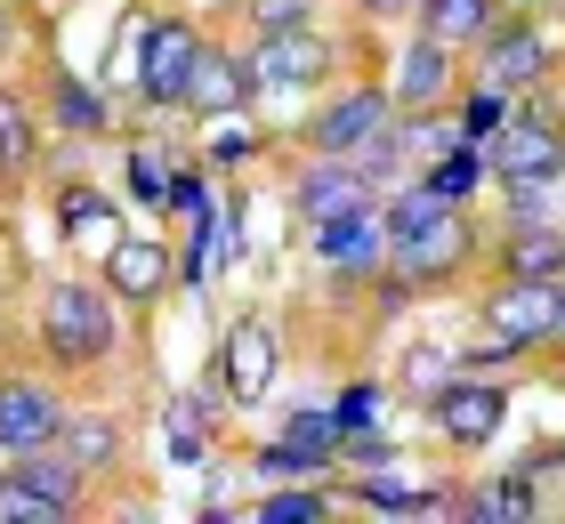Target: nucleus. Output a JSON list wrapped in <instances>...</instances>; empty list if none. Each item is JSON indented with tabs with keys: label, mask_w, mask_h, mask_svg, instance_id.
Wrapping results in <instances>:
<instances>
[{
	"label": "nucleus",
	"mask_w": 565,
	"mask_h": 524,
	"mask_svg": "<svg viewBox=\"0 0 565 524\" xmlns=\"http://www.w3.org/2000/svg\"><path fill=\"white\" fill-rule=\"evenodd\" d=\"M121 299L106 282H49L41 291V347L57 372H89V363H106L121 347Z\"/></svg>",
	"instance_id": "1"
},
{
	"label": "nucleus",
	"mask_w": 565,
	"mask_h": 524,
	"mask_svg": "<svg viewBox=\"0 0 565 524\" xmlns=\"http://www.w3.org/2000/svg\"><path fill=\"white\" fill-rule=\"evenodd\" d=\"M73 509H82V468L57 443L9 452V468H0V524H65Z\"/></svg>",
	"instance_id": "2"
},
{
	"label": "nucleus",
	"mask_w": 565,
	"mask_h": 524,
	"mask_svg": "<svg viewBox=\"0 0 565 524\" xmlns=\"http://www.w3.org/2000/svg\"><path fill=\"white\" fill-rule=\"evenodd\" d=\"M194 57H202V33H194L186 17H153V24H138L130 65H138V97L153 105V114L186 97V82H194Z\"/></svg>",
	"instance_id": "3"
},
{
	"label": "nucleus",
	"mask_w": 565,
	"mask_h": 524,
	"mask_svg": "<svg viewBox=\"0 0 565 524\" xmlns=\"http://www.w3.org/2000/svg\"><path fill=\"white\" fill-rule=\"evenodd\" d=\"M275 372H282V339H275V323H267V314H235V331L218 339V404H235V411L267 404Z\"/></svg>",
	"instance_id": "4"
},
{
	"label": "nucleus",
	"mask_w": 565,
	"mask_h": 524,
	"mask_svg": "<svg viewBox=\"0 0 565 524\" xmlns=\"http://www.w3.org/2000/svg\"><path fill=\"white\" fill-rule=\"evenodd\" d=\"M428 419H436V436L452 443V452H484L501 428H509V387L501 379H445L428 396Z\"/></svg>",
	"instance_id": "5"
},
{
	"label": "nucleus",
	"mask_w": 565,
	"mask_h": 524,
	"mask_svg": "<svg viewBox=\"0 0 565 524\" xmlns=\"http://www.w3.org/2000/svg\"><path fill=\"white\" fill-rule=\"evenodd\" d=\"M477 82L518 97V89H542L550 82V33L533 17H509V24H484L477 33Z\"/></svg>",
	"instance_id": "6"
},
{
	"label": "nucleus",
	"mask_w": 565,
	"mask_h": 524,
	"mask_svg": "<svg viewBox=\"0 0 565 524\" xmlns=\"http://www.w3.org/2000/svg\"><path fill=\"white\" fill-rule=\"evenodd\" d=\"M469 250H477V226L460 218V202H436L428 218L388 250V267H396V275H413V282H445V275L469 267Z\"/></svg>",
	"instance_id": "7"
},
{
	"label": "nucleus",
	"mask_w": 565,
	"mask_h": 524,
	"mask_svg": "<svg viewBox=\"0 0 565 524\" xmlns=\"http://www.w3.org/2000/svg\"><path fill=\"white\" fill-rule=\"evenodd\" d=\"M477 153H484V178H493V186H525V178H557L565 170L557 121H533V114H509Z\"/></svg>",
	"instance_id": "8"
},
{
	"label": "nucleus",
	"mask_w": 565,
	"mask_h": 524,
	"mask_svg": "<svg viewBox=\"0 0 565 524\" xmlns=\"http://www.w3.org/2000/svg\"><path fill=\"white\" fill-rule=\"evenodd\" d=\"M388 121H396V97L388 89H340L323 105V114H307V153H364L388 138Z\"/></svg>",
	"instance_id": "9"
},
{
	"label": "nucleus",
	"mask_w": 565,
	"mask_h": 524,
	"mask_svg": "<svg viewBox=\"0 0 565 524\" xmlns=\"http://www.w3.org/2000/svg\"><path fill=\"white\" fill-rule=\"evenodd\" d=\"M331 49L323 33H307V24H291V33H259V49H250V89H316L323 73H331Z\"/></svg>",
	"instance_id": "10"
},
{
	"label": "nucleus",
	"mask_w": 565,
	"mask_h": 524,
	"mask_svg": "<svg viewBox=\"0 0 565 524\" xmlns=\"http://www.w3.org/2000/svg\"><path fill=\"white\" fill-rule=\"evenodd\" d=\"M557 307H565V282H525V275H501V291L484 299V331L518 339V347H542V339H557Z\"/></svg>",
	"instance_id": "11"
},
{
	"label": "nucleus",
	"mask_w": 565,
	"mask_h": 524,
	"mask_svg": "<svg viewBox=\"0 0 565 524\" xmlns=\"http://www.w3.org/2000/svg\"><path fill=\"white\" fill-rule=\"evenodd\" d=\"M364 202H380V178L364 162H348V153H323L316 170H299V194H291V210H299L307 226L348 218V210H364Z\"/></svg>",
	"instance_id": "12"
},
{
	"label": "nucleus",
	"mask_w": 565,
	"mask_h": 524,
	"mask_svg": "<svg viewBox=\"0 0 565 524\" xmlns=\"http://www.w3.org/2000/svg\"><path fill=\"white\" fill-rule=\"evenodd\" d=\"M316 258L331 275H380L388 267V226H380V202H364V210H348V218H323L316 226Z\"/></svg>",
	"instance_id": "13"
},
{
	"label": "nucleus",
	"mask_w": 565,
	"mask_h": 524,
	"mask_svg": "<svg viewBox=\"0 0 565 524\" xmlns=\"http://www.w3.org/2000/svg\"><path fill=\"white\" fill-rule=\"evenodd\" d=\"M65 428V396L41 379H0V452H41Z\"/></svg>",
	"instance_id": "14"
},
{
	"label": "nucleus",
	"mask_w": 565,
	"mask_h": 524,
	"mask_svg": "<svg viewBox=\"0 0 565 524\" xmlns=\"http://www.w3.org/2000/svg\"><path fill=\"white\" fill-rule=\"evenodd\" d=\"M340 460V419L331 411H299L291 428H282L275 443H259V477H323V468Z\"/></svg>",
	"instance_id": "15"
},
{
	"label": "nucleus",
	"mask_w": 565,
	"mask_h": 524,
	"mask_svg": "<svg viewBox=\"0 0 565 524\" xmlns=\"http://www.w3.org/2000/svg\"><path fill=\"white\" fill-rule=\"evenodd\" d=\"M106 291L121 307H146L170 291V243L162 234H121V243L106 250Z\"/></svg>",
	"instance_id": "16"
},
{
	"label": "nucleus",
	"mask_w": 565,
	"mask_h": 524,
	"mask_svg": "<svg viewBox=\"0 0 565 524\" xmlns=\"http://www.w3.org/2000/svg\"><path fill=\"white\" fill-rule=\"evenodd\" d=\"M186 105L194 121H226V114H243L250 105V65L235 57V49H211L202 41V57H194V82H186Z\"/></svg>",
	"instance_id": "17"
},
{
	"label": "nucleus",
	"mask_w": 565,
	"mask_h": 524,
	"mask_svg": "<svg viewBox=\"0 0 565 524\" xmlns=\"http://www.w3.org/2000/svg\"><path fill=\"white\" fill-rule=\"evenodd\" d=\"M57 234L73 250H89V258H106L121 234V210H114V194H97V186H82V178H73V186H57Z\"/></svg>",
	"instance_id": "18"
},
{
	"label": "nucleus",
	"mask_w": 565,
	"mask_h": 524,
	"mask_svg": "<svg viewBox=\"0 0 565 524\" xmlns=\"http://www.w3.org/2000/svg\"><path fill=\"white\" fill-rule=\"evenodd\" d=\"M452 57H460V49H445V41H413V49H404V65H396V114H420V105H445L452 97Z\"/></svg>",
	"instance_id": "19"
},
{
	"label": "nucleus",
	"mask_w": 565,
	"mask_h": 524,
	"mask_svg": "<svg viewBox=\"0 0 565 524\" xmlns=\"http://www.w3.org/2000/svg\"><path fill=\"white\" fill-rule=\"evenodd\" d=\"M49 121L65 129V138H106L114 129V97L82 82V73H49Z\"/></svg>",
	"instance_id": "20"
},
{
	"label": "nucleus",
	"mask_w": 565,
	"mask_h": 524,
	"mask_svg": "<svg viewBox=\"0 0 565 524\" xmlns=\"http://www.w3.org/2000/svg\"><path fill=\"white\" fill-rule=\"evenodd\" d=\"M501 275H525V282H565V226H518L501 243Z\"/></svg>",
	"instance_id": "21"
},
{
	"label": "nucleus",
	"mask_w": 565,
	"mask_h": 524,
	"mask_svg": "<svg viewBox=\"0 0 565 524\" xmlns=\"http://www.w3.org/2000/svg\"><path fill=\"white\" fill-rule=\"evenodd\" d=\"M57 452L82 468H114L121 460V419H106V411H65V428H57Z\"/></svg>",
	"instance_id": "22"
},
{
	"label": "nucleus",
	"mask_w": 565,
	"mask_h": 524,
	"mask_svg": "<svg viewBox=\"0 0 565 524\" xmlns=\"http://www.w3.org/2000/svg\"><path fill=\"white\" fill-rule=\"evenodd\" d=\"M460 516H477V524H525V516H542V492H533V477L518 468V477L477 484L469 501H460Z\"/></svg>",
	"instance_id": "23"
},
{
	"label": "nucleus",
	"mask_w": 565,
	"mask_h": 524,
	"mask_svg": "<svg viewBox=\"0 0 565 524\" xmlns=\"http://www.w3.org/2000/svg\"><path fill=\"white\" fill-rule=\"evenodd\" d=\"M420 33L445 41V49H477V33L493 24V0H420Z\"/></svg>",
	"instance_id": "24"
},
{
	"label": "nucleus",
	"mask_w": 565,
	"mask_h": 524,
	"mask_svg": "<svg viewBox=\"0 0 565 524\" xmlns=\"http://www.w3.org/2000/svg\"><path fill=\"white\" fill-rule=\"evenodd\" d=\"M355 501H364L372 516H445L452 509V492H413V484H396L388 468H364V492H355Z\"/></svg>",
	"instance_id": "25"
},
{
	"label": "nucleus",
	"mask_w": 565,
	"mask_h": 524,
	"mask_svg": "<svg viewBox=\"0 0 565 524\" xmlns=\"http://www.w3.org/2000/svg\"><path fill=\"white\" fill-rule=\"evenodd\" d=\"M41 153V114L17 89H0V178H24Z\"/></svg>",
	"instance_id": "26"
},
{
	"label": "nucleus",
	"mask_w": 565,
	"mask_h": 524,
	"mask_svg": "<svg viewBox=\"0 0 565 524\" xmlns=\"http://www.w3.org/2000/svg\"><path fill=\"white\" fill-rule=\"evenodd\" d=\"M420 186H428L436 202H469V194L484 186V153H477L469 138H452V146L428 162V178H420Z\"/></svg>",
	"instance_id": "27"
},
{
	"label": "nucleus",
	"mask_w": 565,
	"mask_h": 524,
	"mask_svg": "<svg viewBox=\"0 0 565 524\" xmlns=\"http://www.w3.org/2000/svg\"><path fill=\"white\" fill-rule=\"evenodd\" d=\"M259 524H323L331 516V492L316 484V477H299V484H282V492H267L259 509H250Z\"/></svg>",
	"instance_id": "28"
},
{
	"label": "nucleus",
	"mask_w": 565,
	"mask_h": 524,
	"mask_svg": "<svg viewBox=\"0 0 565 524\" xmlns=\"http://www.w3.org/2000/svg\"><path fill=\"white\" fill-rule=\"evenodd\" d=\"M202 428H211V404H202V396H178V404L162 411V452H170L178 468H194V460H202Z\"/></svg>",
	"instance_id": "29"
},
{
	"label": "nucleus",
	"mask_w": 565,
	"mask_h": 524,
	"mask_svg": "<svg viewBox=\"0 0 565 524\" xmlns=\"http://www.w3.org/2000/svg\"><path fill=\"white\" fill-rule=\"evenodd\" d=\"M460 372V355L452 347H413V355H404V396H413V404H428L436 396V387H445Z\"/></svg>",
	"instance_id": "30"
},
{
	"label": "nucleus",
	"mask_w": 565,
	"mask_h": 524,
	"mask_svg": "<svg viewBox=\"0 0 565 524\" xmlns=\"http://www.w3.org/2000/svg\"><path fill=\"white\" fill-rule=\"evenodd\" d=\"M509 114H518V105H509L501 89H484V82H477L469 97H460V138H469V146H484V138H493V129H501Z\"/></svg>",
	"instance_id": "31"
},
{
	"label": "nucleus",
	"mask_w": 565,
	"mask_h": 524,
	"mask_svg": "<svg viewBox=\"0 0 565 524\" xmlns=\"http://www.w3.org/2000/svg\"><path fill=\"white\" fill-rule=\"evenodd\" d=\"M170 178H178V162H170L162 146H130V194H138V202H153V210H162Z\"/></svg>",
	"instance_id": "32"
},
{
	"label": "nucleus",
	"mask_w": 565,
	"mask_h": 524,
	"mask_svg": "<svg viewBox=\"0 0 565 524\" xmlns=\"http://www.w3.org/2000/svg\"><path fill=\"white\" fill-rule=\"evenodd\" d=\"M557 218V178H525L509 186V226H550Z\"/></svg>",
	"instance_id": "33"
},
{
	"label": "nucleus",
	"mask_w": 565,
	"mask_h": 524,
	"mask_svg": "<svg viewBox=\"0 0 565 524\" xmlns=\"http://www.w3.org/2000/svg\"><path fill=\"white\" fill-rule=\"evenodd\" d=\"M518 355H525L518 339L484 331V347H469V355H460V372H477V379H501V372H509V363H518Z\"/></svg>",
	"instance_id": "34"
},
{
	"label": "nucleus",
	"mask_w": 565,
	"mask_h": 524,
	"mask_svg": "<svg viewBox=\"0 0 565 524\" xmlns=\"http://www.w3.org/2000/svg\"><path fill=\"white\" fill-rule=\"evenodd\" d=\"M250 153H259V129L250 121H235V114L211 121V162H250Z\"/></svg>",
	"instance_id": "35"
},
{
	"label": "nucleus",
	"mask_w": 565,
	"mask_h": 524,
	"mask_svg": "<svg viewBox=\"0 0 565 524\" xmlns=\"http://www.w3.org/2000/svg\"><path fill=\"white\" fill-rule=\"evenodd\" d=\"M380 404H388V396H380V387H372V379H355V387H348V396H340V404H331V419H340V436H348V428H372V419H380Z\"/></svg>",
	"instance_id": "36"
},
{
	"label": "nucleus",
	"mask_w": 565,
	"mask_h": 524,
	"mask_svg": "<svg viewBox=\"0 0 565 524\" xmlns=\"http://www.w3.org/2000/svg\"><path fill=\"white\" fill-rule=\"evenodd\" d=\"M340 460H348V468H388V460H396V443H388V436H372V428H348V436H340Z\"/></svg>",
	"instance_id": "37"
},
{
	"label": "nucleus",
	"mask_w": 565,
	"mask_h": 524,
	"mask_svg": "<svg viewBox=\"0 0 565 524\" xmlns=\"http://www.w3.org/2000/svg\"><path fill=\"white\" fill-rule=\"evenodd\" d=\"M259 33H291V24H316V0H250Z\"/></svg>",
	"instance_id": "38"
},
{
	"label": "nucleus",
	"mask_w": 565,
	"mask_h": 524,
	"mask_svg": "<svg viewBox=\"0 0 565 524\" xmlns=\"http://www.w3.org/2000/svg\"><path fill=\"white\" fill-rule=\"evenodd\" d=\"M355 9H364V17H413L420 0H355Z\"/></svg>",
	"instance_id": "39"
},
{
	"label": "nucleus",
	"mask_w": 565,
	"mask_h": 524,
	"mask_svg": "<svg viewBox=\"0 0 565 524\" xmlns=\"http://www.w3.org/2000/svg\"><path fill=\"white\" fill-rule=\"evenodd\" d=\"M9 9H17V0H0V57H17V17Z\"/></svg>",
	"instance_id": "40"
},
{
	"label": "nucleus",
	"mask_w": 565,
	"mask_h": 524,
	"mask_svg": "<svg viewBox=\"0 0 565 524\" xmlns=\"http://www.w3.org/2000/svg\"><path fill=\"white\" fill-rule=\"evenodd\" d=\"M557 339H565V307H557Z\"/></svg>",
	"instance_id": "41"
},
{
	"label": "nucleus",
	"mask_w": 565,
	"mask_h": 524,
	"mask_svg": "<svg viewBox=\"0 0 565 524\" xmlns=\"http://www.w3.org/2000/svg\"><path fill=\"white\" fill-rule=\"evenodd\" d=\"M557 138H565V129H557Z\"/></svg>",
	"instance_id": "42"
}]
</instances>
